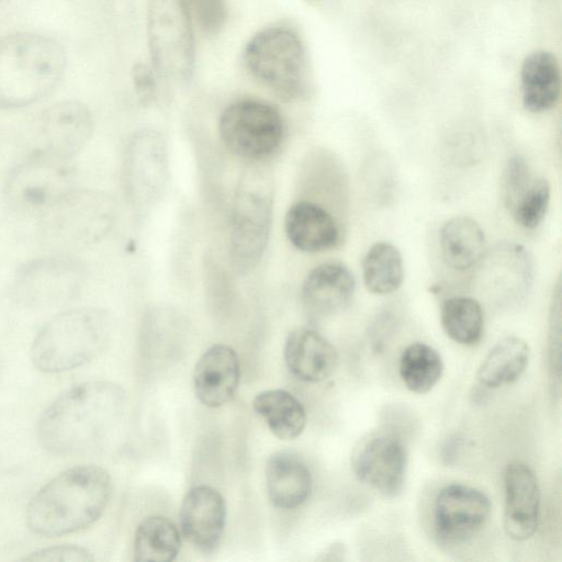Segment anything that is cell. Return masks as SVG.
Here are the masks:
<instances>
[{
	"label": "cell",
	"instance_id": "1",
	"mask_svg": "<svg viewBox=\"0 0 562 562\" xmlns=\"http://www.w3.org/2000/svg\"><path fill=\"white\" fill-rule=\"evenodd\" d=\"M125 411L120 385L90 381L60 394L37 423L41 446L52 454L75 457L93 453L110 441Z\"/></svg>",
	"mask_w": 562,
	"mask_h": 562
},
{
	"label": "cell",
	"instance_id": "2",
	"mask_svg": "<svg viewBox=\"0 0 562 562\" xmlns=\"http://www.w3.org/2000/svg\"><path fill=\"white\" fill-rule=\"evenodd\" d=\"M111 494V476L103 468L94 464L69 468L31 498L25 513L26 525L43 537L80 531L102 516Z\"/></svg>",
	"mask_w": 562,
	"mask_h": 562
},
{
	"label": "cell",
	"instance_id": "3",
	"mask_svg": "<svg viewBox=\"0 0 562 562\" xmlns=\"http://www.w3.org/2000/svg\"><path fill=\"white\" fill-rule=\"evenodd\" d=\"M61 44L47 35L15 33L0 40V110L34 104L58 86L66 68Z\"/></svg>",
	"mask_w": 562,
	"mask_h": 562
},
{
	"label": "cell",
	"instance_id": "4",
	"mask_svg": "<svg viewBox=\"0 0 562 562\" xmlns=\"http://www.w3.org/2000/svg\"><path fill=\"white\" fill-rule=\"evenodd\" d=\"M110 336L111 322L104 311L68 310L52 317L38 330L31 346V360L44 373L74 370L101 355Z\"/></svg>",
	"mask_w": 562,
	"mask_h": 562
},
{
	"label": "cell",
	"instance_id": "5",
	"mask_svg": "<svg viewBox=\"0 0 562 562\" xmlns=\"http://www.w3.org/2000/svg\"><path fill=\"white\" fill-rule=\"evenodd\" d=\"M114 218L111 196L75 188L37 218V239L50 254L75 255L101 240Z\"/></svg>",
	"mask_w": 562,
	"mask_h": 562
},
{
	"label": "cell",
	"instance_id": "6",
	"mask_svg": "<svg viewBox=\"0 0 562 562\" xmlns=\"http://www.w3.org/2000/svg\"><path fill=\"white\" fill-rule=\"evenodd\" d=\"M74 158L33 149L7 175L3 198L15 213L38 218L75 189Z\"/></svg>",
	"mask_w": 562,
	"mask_h": 562
},
{
	"label": "cell",
	"instance_id": "7",
	"mask_svg": "<svg viewBox=\"0 0 562 562\" xmlns=\"http://www.w3.org/2000/svg\"><path fill=\"white\" fill-rule=\"evenodd\" d=\"M244 65L249 74L283 100H294L306 89V54L300 35L285 26L256 33L246 44Z\"/></svg>",
	"mask_w": 562,
	"mask_h": 562
},
{
	"label": "cell",
	"instance_id": "8",
	"mask_svg": "<svg viewBox=\"0 0 562 562\" xmlns=\"http://www.w3.org/2000/svg\"><path fill=\"white\" fill-rule=\"evenodd\" d=\"M273 190L268 173L247 170L237 187L231 221V258L237 271L245 273L261 259L272 222Z\"/></svg>",
	"mask_w": 562,
	"mask_h": 562
},
{
	"label": "cell",
	"instance_id": "9",
	"mask_svg": "<svg viewBox=\"0 0 562 562\" xmlns=\"http://www.w3.org/2000/svg\"><path fill=\"white\" fill-rule=\"evenodd\" d=\"M147 42L153 68L160 78L175 83L191 79L194 40L183 0H149Z\"/></svg>",
	"mask_w": 562,
	"mask_h": 562
},
{
	"label": "cell",
	"instance_id": "10",
	"mask_svg": "<svg viewBox=\"0 0 562 562\" xmlns=\"http://www.w3.org/2000/svg\"><path fill=\"white\" fill-rule=\"evenodd\" d=\"M87 277L75 255L49 254L23 263L12 282V296L27 308H49L74 301Z\"/></svg>",
	"mask_w": 562,
	"mask_h": 562
},
{
	"label": "cell",
	"instance_id": "11",
	"mask_svg": "<svg viewBox=\"0 0 562 562\" xmlns=\"http://www.w3.org/2000/svg\"><path fill=\"white\" fill-rule=\"evenodd\" d=\"M218 132L231 153L248 160H262L280 147L284 122L273 105L245 99L229 104L222 112Z\"/></svg>",
	"mask_w": 562,
	"mask_h": 562
},
{
	"label": "cell",
	"instance_id": "12",
	"mask_svg": "<svg viewBox=\"0 0 562 562\" xmlns=\"http://www.w3.org/2000/svg\"><path fill=\"white\" fill-rule=\"evenodd\" d=\"M350 461L358 480L379 494L395 497L402 492L407 449L394 428L380 427L366 434L355 445Z\"/></svg>",
	"mask_w": 562,
	"mask_h": 562
},
{
	"label": "cell",
	"instance_id": "13",
	"mask_svg": "<svg viewBox=\"0 0 562 562\" xmlns=\"http://www.w3.org/2000/svg\"><path fill=\"white\" fill-rule=\"evenodd\" d=\"M488 496L475 487L450 484L439 491L434 504V526L440 542L463 544L477 535L491 514Z\"/></svg>",
	"mask_w": 562,
	"mask_h": 562
},
{
	"label": "cell",
	"instance_id": "14",
	"mask_svg": "<svg viewBox=\"0 0 562 562\" xmlns=\"http://www.w3.org/2000/svg\"><path fill=\"white\" fill-rule=\"evenodd\" d=\"M167 180L164 139L150 130L136 133L128 143L123 162L126 196L134 206H147L161 194Z\"/></svg>",
	"mask_w": 562,
	"mask_h": 562
},
{
	"label": "cell",
	"instance_id": "15",
	"mask_svg": "<svg viewBox=\"0 0 562 562\" xmlns=\"http://www.w3.org/2000/svg\"><path fill=\"white\" fill-rule=\"evenodd\" d=\"M93 131V117L79 101H60L46 108L34 125L33 149L74 158L88 143Z\"/></svg>",
	"mask_w": 562,
	"mask_h": 562
},
{
	"label": "cell",
	"instance_id": "16",
	"mask_svg": "<svg viewBox=\"0 0 562 562\" xmlns=\"http://www.w3.org/2000/svg\"><path fill=\"white\" fill-rule=\"evenodd\" d=\"M502 196L514 221L526 229H535L543 221L550 203V184L536 176L520 155L512 156L502 176Z\"/></svg>",
	"mask_w": 562,
	"mask_h": 562
},
{
	"label": "cell",
	"instance_id": "17",
	"mask_svg": "<svg viewBox=\"0 0 562 562\" xmlns=\"http://www.w3.org/2000/svg\"><path fill=\"white\" fill-rule=\"evenodd\" d=\"M476 266L475 285L479 290L519 297L531 288L533 261L520 244L502 241L486 248Z\"/></svg>",
	"mask_w": 562,
	"mask_h": 562
},
{
	"label": "cell",
	"instance_id": "18",
	"mask_svg": "<svg viewBox=\"0 0 562 562\" xmlns=\"http://www.w3.org/2000/svg\"><path fill=\"white\" fill-rule=\"evenodd\" d=\"M226 521V504L212 486L196 485L184 495L179 510L183 538L195 549L210 553L218 547Z\"/></svg>",
	"mask_w": 562,
	"mask_h": 562
},
{
	"label": "cell",
	"instance_id": "19",
	"mask_svg": "<svg viewBox=\"0 0 562 562\" xmlns=\"http://www.w3.org/2000/svg\"><path fill=\"white\" fill-rule=\"evenodd\" d=\"M504 530L515 541L531 538L539 524L540 487L535 472L514 461L504 471Z\"/></svg>",
	"mask_w": 562,
	"mask_h": 562
},
{
	"label": "cell",
	"instance_id": "20",
	"mask_svg": "<svg viewBox=\"0 0 562 562\" xmlns=\"http://www.w3.org/2000/svg\"><path fill=\"white\" fill-rule=\"evenodd\" d=\"M356 291V280L347 266L338 261L318 265L303 282V310L312 323L322 322L344 311Z\"/></svg>",
	"mask_w": 562,
	"mask_h": 562
},
{
	"label": "cell",
	"instance_id": "21",
	"mask_svg": "<svg viewBox=\"0 0 562 562\" xmlns=\"http://www.w3.org/2000/svg\"><path fill=\"white\" fill-rule=\"evenodd\" d=\"M239 381L238 356L232 347L223 344L206 349L194 367V392L198 400L207 407H220L231 401Z\"/></svg>",
	"mask_w": 562,
	"mask_h": 562
},
{
	"label": "cell",
	"instance_id": "22",
	"mask_svg": "<svg viewBox=\"0 0 562 562\" xmlns=\"http://www.w3.org/2000/svg\"><path fill=\"white\" fill-rule=\"evenodd\" d=\"M284 361L296 379L318 383L336 370L338 355L334 346L312 328L292 330L284 344Z\"/></svg>",
	"mask_w": 562,
	"mask_h": 562
},
{
	"label": "cell",
	"instance_id": "23",
	"mask_svg": "<svg viewBox=\"0 0 562 562\" xmlns=\"http://www.w3.org/2000/svg\"><path fill=\"white\" fill-rule=\"evenodd\" d=\"M284 231L296 249L311 254L335 247L340 238L335 217L322 205L305 200L288 210Z\"/></svg>",
	"mask_w": 562,
	"mask_h": 562
},
{
	"label": "cell",
	"instance_id": "24",
	"mask_svg": "<svg viewBox=\"0 0 562 562\" xmlns=\"http://www.w3.org/2000/svg\"><path fill=\"white\" fill-rule=\"evenodd\" d=\"M312 485V474L296 454L278 451L267 460V494L274 508L293 510L301 507L308 499Z\"/></svg>",
	"mask_w": 562,
	"mask_h": 562
},
{
	"label": "cell",
	"instance_id": "25",
	"mask_svg": "<svg viewBox=\"0 0 562 562\" xmlns=\"http://www.w3.org/2000/svg\"><path fill=\"white\" fill-rule=\"evenodd\" d=\"M520 77L526 110L542 113L557 104L561 91V76L552 54L546 50L530 54L522 63Z\"/></svg>",
	"mask_w": 562,
	"mask_h": 562
},
{
	"label": "cell",
	"instance_id": "26",
	"mask_svg": "<svg viewBox=\"0 0 562 562\" xmlns=\"http://www.w3.org/2000/svg\"><path fill=\"white\" fill-rule=\"evenodd\" d=\"M439 245L445 263L458 271L477 265L486 250V238L481 225L470 216H454L439 233Z\"/></svg>",
	"mask_w": 562,
	"mask_h": 562
},
{
	"label": "cell",
	"instance_id": "27",
	"mask_svg": "<svg viewBox=\"0 0 562 562\" xmlns=\"http://www.w3.org/2000/svg\"><path fill=\"white\" fill-rule=\"evenodd\" d=\"M530 348L526 340L508 336L496 342L479 367L481 385L496 389L519 379L528 367Z\"/></svg>",
	"mask_w": 562,
	"mask_h": 562
},
{
	"label": "cell",
	"instance_id": "28",
	"mask_svg": "<svg viewBox=\"0 0 562 562\" xmlns=\"http://www.w3.org/2000/svg\"><path fill=\"white\" fill-rule=\"evenodd\" d=\"M252 407L279 439H294L306 426L307 416L303 404L285 390L260 392L255 396Z\"/></svg>",
	"mask_w": 562,
	"mask_h": 562
},
{
	"label": "cell",
	"instance_id": "29",
	"mask_svg": "<svg viewBox=\"0 0 562 562\" xmlns=\"http://www.w3.org/2000/svg\"><path fill=\"white\" fill-rule=\"evenodd\" d=\"M181 532L167 517L144 518L134 536V560L137 562H170L179 554Z\"/></svg>",
	"mask_w": 562,
	"mask_h": 562
},
{
	"label": "cell",
	"instance_id": "30",
	"mask_svg": "<svg viewBox=\"0 0 562 562\" xmlns=\"http://www.w3.org/2000/svg\"><path fill=\"white\" fill-rule=\"evenodd\" d=\"M362 278L371 293L386 295L403 283L404 263L396 246L387 241L373 244L362 259Z\"/></svg>",
	"mask_w": 562,
	"mask_h": 562
},
{
	"label": "cell",
	"instance_id": "31",
	"mask_svg": "<svg viewBox=\"0 0 562 562\" xmlns=\"http://www.w3.org/2000/svg\"><path fill=\"white\" fill-rule=\"evenodd\" d=\"M440 322L446 335L457 344L474 346L482 338L484 313L474 297L456 295L446 299L440 307Z\"/></svg>",
	"mask_w": 562,
	"mask_h": 562
},
{
	"label": "cell",
	"instance_id": "32",
	"mask_svg": "<svg viewBox=\"0 0 562 562\" xmlns=\"http://www.w3.org/2000/svg\"><path fill=\"white\" fill-rule=\"evenodd\" d=\"M400 376L413 393L431 391L443 373L440 355L425 342H412L402 352L398 362Z\"/></svg>",
	"mask_w": 562,
	"mask_h": 562
},
{
	"label": "cell",
	"instance_id": "33",
	"mask_svg": "<svg viewBox=\"0 0 562 562\" xmlns=\"http://www.w3.org/2000/svg\"><path fill=\"white\" fill-rule=\"evenodd\" d=\"M561 297L560 285L552 296L547 345V363L551 393L560 394V342H561Z\"/></svg>",
	"mask_w": 562,
	"mask_h": 562
},
{
	"label": "cell",
	"instance_id": "34",
	"mask_svg": "<svg viewBox=\"0 0 562 562\" xmlns=\"http://www.w3.org/2000/svg\"><path fill=\"white\" fill-rule=\"evenodd\" d=\"M191 19L206 35L217 34L226 21L225 0H183Z\"/></svg>",
	"mask_w": 562,
	"mask_h": 562
},
{
	"label": "cell",
	"instance_id": "35",
	"mask_svg": "<svg viewBox=\"0 0 562 562\" xmlns=\"http://www.w3.org/2000/svg\"><path fill=\"white\" fill-rule=\"evenodd\" d=\"M23 560L41 562H87L94 560L92 553L80 546L59 544L31 552Z\"/></svg>",
	"mask_w": 562,
	"mask_h": 562
},
{
	"label": "cell",
	"instance_id": "36",
	"mask_svg": "<svg viewBox=\"0 0 562 562\" xmlns=\"http://www.w3.org/2000/svg\"><path fill=\"white\" fill-rule=\"evenodd\" d=\"M155 74L153 67L142 61L134 64L132 68L133 87L138 101L144 105L153 103L156 99L157 86Z\"/></svg>",
	"mask_w": 562,
	"mask_h": 562
},
{
	"label": "cell",
	"instance_id": "37",
	"mask_svg": "<svg viewBox=\"0 0 562 562\" xmlns=\"http://www.w3.org/2000/svg\"><path fill=\"white\" fill-rule=\"evenodd\" d=\"M34 1L35 0H0V24L24 12Z\"/></svg>",
	"mask_w": 562,
	"mask_h": 562
}]
</instances>
